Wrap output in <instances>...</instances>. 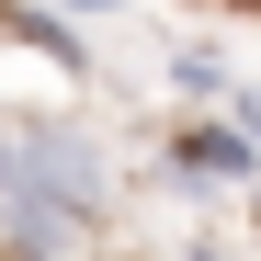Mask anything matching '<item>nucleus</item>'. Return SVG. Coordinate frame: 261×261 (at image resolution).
Wrapping results in <instances>:
<instances>
[{
	"mask_svg": "<svg viewBox=\"0 0 261 261\" xmlns=\"http://www.w3.org/2000/svg\"><path fill=\"white\" fill-rule=\"evenodd\" d=\"M159 182H182V193H250L261 159H250V137H239L227 114H182L159 137Z\"/></svg>",
	"mask_w": 261,
	"mask_h": 261,
	"instance_id": "f257e3e1",
	"label": "nucleus"
},
{
	"mask_svg": "<svg viewBox=\"0 0 261 261\" xmlns=\"http://www.w3.org/2000/svg\"><path fill=\"white\" fill-rule=\"evenodd\" d=\"M0 46H23V57H46V68H91V46H80V23H57V12H34V0H0Z\"/></svg>",
	"mask_w": 261,
	"mask_h": 261,
	"instance_id": "f03ea898",
	"label": "nucleus"
},
{
	"mask_svg": "<svg viewBox=\"0 0 261 261\" xmlns=\"http://www.w3.org/2000/svg\"><path fill=\"white\" fill-rule=\"evenodd\" d=\"M170 91H182L193 114H216V102H227V91H239V68H227V57H216V46H170Z\"/></svg>",
	"mask_w": 261,
	"mask_h": 261,
	"instance_id": "7ed1b4c3",
	"label": "nucleus"
},
{
	"mask_svg": "<svg viewBox=\"0 0 261 261\" xmlns=\"http://www.w3.org/2000/svg\"><path fill=\"white\" fill-rule=\"evenodd\" d=\"M216 114H227V125H239V137H250V159H261V91H250V80H239V91H227V102H216Z\"/></svg>",
	"mask_w": 261,
	"mask_h": 261,
	"instance_id": "20e7f679",
	"label": "nucleus"
},
{
	"mask_svg": "<svg viewBox=\"0 0 261 261\" xmlns=\"http://www.w3.org/2000/svg\"><path fill=\"white\" fill-rule=\"evenodd\" d=\"M34 12H57V23H91V12H125V0H34Z\"/></svg>",
	"mask_w": 261,
	"mask_h": 261,
	"instance_id": "39448f33",
	"label": "nucleus"
},
{
	"mask_svg": "<svg viewBox=\"0 0 261 261\" xmlns=\"http://www.w3.org/2000/svg\"><path fill=\"white\" fill-rule=\"evenodd\" d=\"M182 261H227V250H216V239H182Z\"/></svg>",
	"mask_w": 261,
	"mask_h": 261,
	"instance_id": "423d86ee",
	"label": "nucleus"
},
{
	"mask_svg": "<svg viewBox=\"0 0 261 261\" xmlns=\"http://www.w3.org/2000/svg\"><path fill=\"white\" fill-rule=\"evenodd\" d=\"M250 227H261V182H250Z\"/></svg>",
	"mask_w": 261,
	"mask_h": 261,
	"instance_id": "0eeeda50",
	"label": "nucleus"
}]
</instances>
